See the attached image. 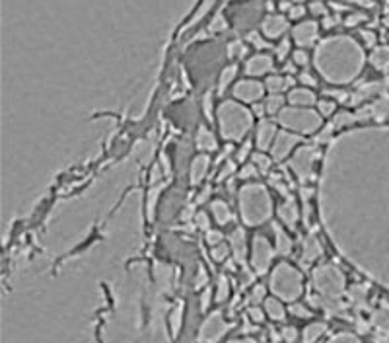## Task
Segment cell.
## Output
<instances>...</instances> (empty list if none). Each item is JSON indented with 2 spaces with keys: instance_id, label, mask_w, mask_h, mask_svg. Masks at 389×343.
Returning a JSON list of instances; mask_svg holds the SVG:
<instances>
[{
  "instance_id": "obj_26",
  "label": "cell",
  "mask_w": 389,
  "mask_h": 343,
  "mask_svg": "<svg viewBox=\"0 0 389 343\" xmlns=\"http://www.w3.org/2000/svg\"><path fill=\"white\" fill-rule=\"evenodd\" d=\"M269 164H271V160H269V158H265L263 154H257V156H255V166L261 168V172H265V170L269 168Z\"/></svg>"
},
{
  "instance_id": "obj_16",
  "label": "cell",
  "mask_w": 389,
  "mask_h": 343,
  "mask_svg": "<svg viewBox=\"0 0 389 343\" xmlns=\"http://www.w3.org/2000/svg\"><path fill=\"white\" fill-rule=\"evenodd\" d=\"M290 47H292L290 39H286V37H284V39H282L280 43L274 47V55H276V59H280V60L286 59V57H288V53H290Z\"/></svg>"
},
{
  "instance_id": "obj_15",
  "label": "cell",
  "mask_w": 389,
  "mask_h": 343,
  "mask_svg": "<svg viewBox=\"0 0 389 343\" xmlns=\"http://www.w3.org/2000/svg\"><path fill=\"white\" fill-rule=\"evenodd\" d=\"M235 72H237L235 67H228V69L222 72V76H220V84H218V92H220V94H222L224 90H226V86L232 82V78L235 76Z\"/></svg>"
},
{
  "instance_id": "obj_30",
  "label": "cell",
  "mask_w": 389,
  "mask_h": 343,
  "mask_svg": "<svg viewBox=\"0 0 389 343\" xmlns=\"http://www.w3.org/2000/svg\"><path fill=\"white\" fill-rule=\"evenodd\" d=\"M251 176H255V166H247L243 170L242 177H251Z\"/></svg>"
},
{
  "instance_id": "obj_10",
  "label": "cell",
  "mask_w": 389,
  "mask_h": 343,
  "mask_svg": "<svg viewBox=\"0 0 389 343\" xmlns=\"http://www.w3.org/2000/svg\"><path fill=\"white\" fill-rule=\"evenodd\" d=\"M372 63L374 67H378L381 70H387L389 69V49L387 47H381L378 49L374 55H372Z\"/></svg>"
},
{
  "instance_id": "obj_3",
  "label": "cell",
  "mask_w": 389,
  "mask_h": 343,
  "mask_svg": "<svg viewBox=\"0 0 389 343\" xmlns=\"http://www.w3.org/2000/svg\"><path fill=\"white\" fill-rule=\"evenodd\" d=\"M317 24L315 22H301L294 28V41L300 47H311L317 41Z\"/></svg>"
},
{
  "instance_id": "obj_9",
  "label": "cell",
  "mask_w": 389,
  "mask_h": 343,
  "mask_svg": "<svg viewBox=\"0 0 389 343\" xmlns=\"http://www.w3.org/2000/svg\"><path fill=\"white\" fill-rule=\"evenodd\" d=\"M272 135H274V127H272V123H269V121H263L261 127H259V137H257V140H259V147L261 148L269 147V140L272 138Z\"/></svg>"
},
{
  "instance_id": "obj_6",
  "label": "cell",
  "mask_w": 389,
  "mask_h": 343,
  "mask_svg": "<svg viewBox=\"0 0 389 343\" xmlns=\"http://www.w3.org/2000/svg\"><path fill=\"white\" fill-rule=\"evenodd\" d=\"M288 99H290V104H294V106H310V104L315 102V96H313L311 90L308 88H296L290 92Z\"/></svg>"
},
{
  "instance_id": "obj_11",
  "label": "cell",
  "mask_w": 389,
  "mask_h": 343,
  "mask_svg": "<svg viewBox=\"0 0 389 343\" xmlns=\"http://www.w3.org/2000/svg\"><path fill=\"white\" fill-rule=\"evenodd\" d=\"M370 115L378 119H389V98L379 99L376 106L370 108Z\"/></svg>"
},
{
  "instance_id": "obj_1",
  "label": "cell",
  "mask_w": 389,
  "mask_h": 343,
  "mask_svg": "<svg viewBox=\"0 0 389 343\" xmlns=\"http://www.w3.org/2000/svg\"><path fill=\"white\" fill-rule=\"evenodd\" d=\"M280 119L286 123V127L290 125V127L306 131V133H310V131H313V129L319 125V117L310 113V111H304V109H298V111H296V109H290V111L282 113Z\"/></svg>"
},
{
  "instance_id": "obj_28",
  "label": "cell",
  "mask_w": 389,
  "mask_h": 343,
  "mask_svg": "<svg viewBox=\"0 0 389 343\" xmlns=\"http://www.w3.org/2000/svg\"><path fill=\"white\" fill-rule=\"evenodd\" d=\"M220 30H226V22H224L222 16H216L214 24L210 26V31H220Z\"/></svg>"
},
{
  "instance_id": "obj_36",
  "label": "cell",
  "mask_w": 389,
  "mask_h": 343,
  "mask_svg": "<svg viewBox=\"0 0 389 343\" xmlns=\"http://www.w3.org/2000/svg\"><path fill=\"white\" fill-rule=\"evenodd\" d=\"M284 70H286V72H294V63H288V65L284 67Z\"/></svg>"
},
{
  "instance_id": "obj_35",
  "label": "cell",
  "mask_w": 389,
  "mask_h": 343,
  "mask_svg": "<svg viewBox=\"0 0 389 343\" xmlns=\"http://www.w3.org/2000/svg\"><path fill=\"white\" fill-rule=\"evenodd\" d=\"M197 218H199V225H201V226H206V215H203V213H201V215L197 216Z\"/></svg>"
},
{
  "instance_id": "obj_13",
  "label": "cell",
  "mask_w": 389,
  "mask_h": 343,
  "mask_svg": "<svg viewBox=\"0 0 389 343\" xmlns=\"http://www.w3.org/2000/svg\"><path fill=\"white\" fill-rule=\"evenodd\" d=\"M212 213L220 223H228V220H230V211H228L226 203H222V201H216V203H214Z\"/></svg>"
},
{
  "instance_id": "obj_2",
  "label": "cell",
  "mask_w": 389,
  "mask_h": 343,
  "mask_svg": "<svg viewBox=\"0 0 389 343\" xmlns=\"http://www.w3.org/2000/svg\"><path fill=\"white\" fill-rule=\"evenodd\" d=\"M263 90H265V86L255 82V80H242L235 84L233 96L237 99H243V102H257L263 96Z\"/></svg>"
},
{
  "instance_id": "obj_20",
  "label": "cell",
  "mask_w": 389,
  "mask_h": 343,
  "mask_svg": "<svg viewBox=\"0 0 389 343\" xmlns=\"http://www.w3.org/2000/svg\"><path fill=\"white\" fill-rule=\"evenodd\" d=\"M249 41H251V45L255 49H269V47H271V43L267 39H263L259 33H251V35H249Z\"/></svg>"
},
{
  "instance_id": "obj_29",
  "label": "cell",
  "mask_w": 389,
  "mask_h": 343,
  "mask_svg": "<svg viewBox=\"0 0 389 343\" xmlns=\"http://www.w3.org/2000/svg\"><path fill=\"white\" fill-rule=\"evenodd\" d=\"M362 35H364V41H366V47H374L376 45V35L372 31H364Z\"/></svg>"
},
{
  "instance_id": "obj_21",
  "label": "cell",
  "mask_w": 389,
  "mask_h": 343,
  "mask_svg": "<svg viewBox=\"0 0 389 343\" xmlns=\"http://www.w3.org/2000/svg\"><path fill=\"white\" fill-rule=\"evenodd\" d=\"M300 82L301 84H306V86H310V88H315V86H317V80H315V76H313L311 72H308V70L300 72Z\"/></svg>"
},
{
  "instance_id": "obj_33",
  "label": "cell",
  "mask_w": 389,
  "mask_h": 343,
  "mask_svg": "<svg viewBox=\"0 0 389 343\" xmlns=\"http://www.w3.org/2000/svg\"><path fill=\"white\" fill-rule=\"evenodd\" d=\"M360 20H364V16H360V14H354V18H349V26H354V24H358Z\"/></svg>"
},
{
  "instance_id": "obj_25",
  "label": "cell",
  "mask_w": 389,
  "mask_h": 343,
  "mask_svg": "<svg viewBox=\"0 0 389 343\" xmlns=\"http://www.w3.org/2000/svg\"><path fill=\"white\" fill-rule=\"evenodd\" d=\"M304 14H306V8H304V6H296V8H290L288 18H292V20H300Z\"/></svg>"
},
{
  "instance_id": "obj_4",
  "label": "cell",
  "mask_w": 389,
  "mask_h": 343,
  "mask_svg": "<svg viewBox=\"0 0 389 343\" xmlns=\"http://www.w3.org/2000/svg\"><path fill=\"white\" fill-rule=\"evenodd\" d=\"M261 30L267 39H278L284 35V31L288 30V22L284 16H267Z\"/></svg>"
},
{
  "instance_id": "obj_23",
  "label": "cell",
  "mask_w": 389,
  "mask_h": 343,
  "mask_svg": "<svg viewBox=\"0 0 389 343\" xmlns=\"http://www.w3.org/2000/svg\"><path fill=\"white\" fill-rule=\"evenodd\" d=\"M310 10H311V14H313V16H321V18L329 16V14H327V8H325V6L321 4V2H313V4H311Z\"/></svg>"
},
{
  "instance_id": "obj_24",
  "label": "cell",
  "mask_w": 389,
  "mask_h": 343,
  "mask_svg": "<svg viewBox=\"0 0 389 343\" xmlns=\"http://www.w3.org/2000/svg\"><path fill=\"white\" fill-rule=\"evenodd\" d=\"M317 108H319V111L323 113V115H331V113H333V109H335V104H333V102H325V99H321L319 104H317Z\"/></svg>"
},
{
  "instance_id": "obj_12",
  "label": "cell",
  "mask_w": 389,
  "mask_h": 343,
  "mask_svg": "<svg viewBox=\"0 0 389 343\" xmlns=\"http://www.w3.org/2000/svg\"><path fill=\"white\" fill-rule=\"evenodd\" d=\"M199 148H203V150H214L216 148V140H214V137L206 131V129H201L199 131Z\"/></svg>"
},
{
  "instance_id": "obj_37",
  "label": "cell",
  "mask_w": 389,
  "mask_h": 343,
  "mask_svg": "<svg viewBox=\"0 0 389 343\" xmlns=\"http://www.w3.org/2000/svg\"><path fill=\"white\" fill-rule=\"evenodd\" d=\"M385 26H389V16L385 18Z\"/></svg>"
},
{
  "instance_id": "obj_18",
  "label": "cell",
  "mask_w": 389,
  "mask_h": 343,
  "mask_svg": "<svg viewBox=\"0 0 389 343\" xmlns=\"http://www.w3.org/2000/svg\"><path fill=\"white\" fill-rule=\"evenodd\" d=\"M204 168H206V158L194 160V164H193V181H199V179L203 177Z\"/></svg>"
},
{
  "instance_id": "obj_34",
  "label": "cell",
  "mask_w": 389,
  "mask_h": 343,
  "mask_svg": "<svg viewBox=\"0 0 389 343\" xmlns=\"http://www.w3.org/2000/svg\"><path fill=\"white\" fill-rule=\"evenodd\" d=\"M247 152H249V145H245V147H243V150H240V154H237V160H243Z\"/></svg>"
},
{
  "instance_id": "obj_17",
  "label": "cell",
  "mask_w": 389,
  "mask_h": 343,
  "mask_svg": "<svg viewBox=\"0 0 389 343\" xmlns=\"http://www.w3.org/2000/svg\"><path fill=\"white\" fill-rule=\"evenodd\" d=\"M228 53H230V57H232V59H242V57L247 55V47H245L243 43H240V41H235V43L230 45Z\"/></svg>"
},
{
  "instance_id": "obj_31",
  "label": "cell",
  "mask_w": 389,
  "mask_h": 343,
  "mask_svg": "<svg viewBox=\"0 0 389 343\" xmlns=\"http://www.w3.org/2000/svg\"><path fill=\"white\" fill-rule=\"evenodd\" d=\"M253 111H255L257 115H263V113L267 111V108H265V106H261V104H255V106H253Z\"/></svg>"
},
{
  "instance_id": "obj_5",
  "label": "cell",
  "mask_w": 389,
  "mask_h": 343,
  "mask_svg": "<svg viewBox=\"0 0 389 343\" xmlns=\"http://www.w3.org/2000/svg\"><path fill=\"white\" fill-rule=\"evenodd\" d=\"M271 69H272V57H269V55H255L245 65V72L251 74V76L269 74Z\"/></svg>"
},
{
  "instance_id": "obj_32",
  "label": "cell",
  "mask_w": 389,
  "mask_h": 343,
  "mask_svg": "<svg viewBox=\"0 0 389 343\" xmlns=\"http://www.w3.org/2000/svg\"><path fill=\"white\" fill-rule=\"evenodd\" d=\"M323 24H325V28H331V26H335V24H337V18L333 20V18H329V16H325V18H323Z\"/></svg>"
},
{
  "instance_id": "obj_14",
  "label": "cell",
  "mask_w": 389,
  "mask_h": 343,
  "mask_svg": "<svg viewBox=\"0 0 389 343\" xmlns=\"http://www.w3.org/2000/svg\"><path fill=\"white\" fill-rule=\"evenodd\" d=\"M282 104H284V98H282L280 94H271V98L267 99L265 108H267L269 113H278L282 108Z\"/></svg>"
},
{
  "instance_id": "obj_27",
  "label": "cell",
  "mask_w": 389,
  "mask_h": 343,
  "mask_svg": "<svg viewBox=\"0 0 389 343\" xmlns=\"http://www.w3.org/2000/svg\"><path fill=\"white\" fill-rule=\"evenodd\" d=\"M327 94L333 96V98H337L339 102H347V99H349V94H347V92H342V90H329Z\"/></svg>"
},
{
  "instance_id": "obj_7",
  "label": "cell",
  "mask_w": 389,
  "mask_h": 343,
  "mask_svg": "<svg viewBox=\"0 0 389 343\" xmlns=\"http://www.w3.org/2000/svg\"><path fill=\"white\" fill-rule=\"evenodd\" d=\"M292 86V78H282V76H269L267 78V88L271 94H280L282 90H288Z\"/></svg>"
},
{
  "instance_id": "obj_19",
  "label": "cell",
  "mask_w": 389,
  "mask_h": 343,
  "mask_svg": "<svg viewBox=\"0 0 389 343\" xmlns=\"http://www.w3.org/2000/svg\"><path fill=\"white\" fill-rule=\"evenodd\" d=\"M292 63L298 65V67H306V65L310 63V57H308V53L304 49H298V51H294V55H292Z\"/></svg>"
},
{
  "instance_id": "obj_22",
  "label": "cell",
  "mask_w": 389,
  "mask_h": 343,
  "mask_svg": "<svg viewBox=\"0 0 389 343\" xmlns=\"http://www.w3.org/2000/svg\"><path fill=\"white\" fill-rule=\"evenodd\" d=\"M280 215H282V218H286V220H288V218L294 220V218H296V207H294V203H288V205L282 207Z\"/></svg>"
},
{
  "instance_id": "obj_8",
  "label": "cell",
  "mask_w": 389,
  "mask_h": 343,
  "mask_svg": "<svg viewBox=\"0 0 389 343\" xmlns=\"http://www.w3.org/2000/svg\"><path fill=\"white\" fill-rule=\"evenodd\" d=\"M296 140H298V138L292 137V135H280V137H278V143H276V147H274V154H276L274 158L284 156L286 150H290V147L296 143Z\"/></svg>"
}]
</instances>
